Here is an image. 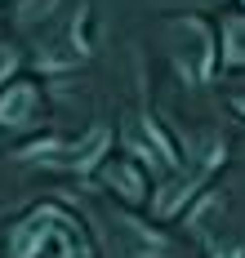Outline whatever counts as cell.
Wrapping results in <instances>:
<instances>
[{
  "label": "cell",
  "mask_w": 245,
  "mask_h": 258,
  "mask_svg": "<svg viewBox=\"0 0 245 258\" xmlns=\"http://www.w3.org/2000/svg\"><path fill=\"white\" fill-rule=\"evenodd\" d=\"M107 182H111V187H120L130 201H143V178H138L134 165H111V169H107Z\"/></svg>",
  "instance_id": "8"
},
{
  "label": "cell",
  "mask_w": 245,
  "mask_h": 258,
  "mask_svg": "<svg viewBox=\"0 0 245 258\" xmlns=\"http://www.w3.org/2000/svg\"><path fill=\"white\" fill-rule=\"evenodd\" d=\"M188 45H178L174 49V62L183 67V76L188 80H205L210 76V36H205V27L201 23H188Z\"/></svg>",
  "instance_id": "5"
},
{
  "label": "cell",
  "mask_w": 245,
  "mask_h": 258,
  "mask_svg": "<svg viewBox=\"0 0 245 258\" xmlns=\"http://www.w3.org/2000/svg\"><path fill=\"white\" fill-rule=\"evenodd\" d=\"M214 258H241V254H236V249H218Z\"/></svg>",
  "instance_id": "9"
},
{
  "label": "cell",
  "mask_w": 245,
  "mask_h": 258,
  "mask_svg": "<svg viewBox=\"0 0 245 258\" xmlns=\"http://www.w3.org/2000/svg\"><path fill=\"white\" fill-rule=\"evenodd\" d=\"M36 103H40L36 85L18 80V85H14V89L0 98V125H27L31 116H36Z\"/></svg>",
  "instance_id": "6"
},
{
  "label": "cell",
  "mask_w": 245,
  "mask_h": 258,
  "mask_svg": "<svg viewBox=\"0 0 245 258\" xmlns=\"http://www.w3.org/2000/svg\"><path fill=\"white\" fill-rule=\"evenodd\" d=\"M223 62L227 67H245V14L227 18V27H223Z\"/></svg>",
  "instance_id": "7"
},
{
  "label": "cell",
  "mask_w": 245,
  "mask_h": 258,
  "mask_svg": "<svg viewBox=\"0 0 245 258\" xmlns=\"http://www.w3.org/2000/svg\"><path fill=\"white\" fill-rule=\"evenodd\" d=\"M130 147H134V156H143L152 169H169V165H174V147H169V138H165L152 120H143V116H138L134 129H130Z\"/></svg>",
  "instance_id": "4"
},
{
  "label": "cell",
  "mask_w": 245,
  "mask_h": 258,
  "mask_svg": "<svg viewBox=\"0 0 245 258\" xmlns=\"http://www.w3.org/2000/svg\"><path fill=\"white\" fill-rule=\"evenodd\" d=\"M58 232H72V223H67L58 209H36L27 223L14 232V240H9V254H14V258H36V249H40L49 236H58Z\"/></svg>",
  "instance_id": "1"
},
{
  "label": "cell",
  "mask_w": 245,
  "mask_h": 258,
  "mask_svg": "<svg viewBox=\"0 0 245 258\" xmlns=\"http://www.w3.org/2000/svg\"><path fill=\"white\" fill-rule=\"evenodd\" d=\"M218 156H223V147H218V143H210L205 160H201V165H192L188 174H178V178H174V182H169V187L161 191V196H156V214H174V209H178V205H183V201L192 196V191L201 187V178H205V174H210V169L218 165Z\"/></svg>",
  "instance_id": "3"
},
{
  "label": "cell",
  "mask_w": 245,
  "mask_h": 258,
  "mask_svg": "<svg viewBox=\"0 0 245 258\" xmlns=\"http://www.w3.org/2000/svg\"><path fill=\"white\" fill-rule=\"evenodd\" d=\"M107 152V129H94L89 138H81V143H72V147H31V160H49V165H58V169H89L98 156Z\"/></svg>",
  "instance_id": "2"
},
{
  "label": "cell",
  "mask_w": 245,
  "mask_h": 258,
  "mask_svg": "<svg viewBox=\"0 0 245 258\" xmlns=\"http://www.w3.org/2000/svg\"><path fill=\"white\" fill-rule=\"evenodd\" d=\"M236 111H245V94H241V98H236Z\"/></svg>",
  "instance_id": "10"
}]
</instances>
